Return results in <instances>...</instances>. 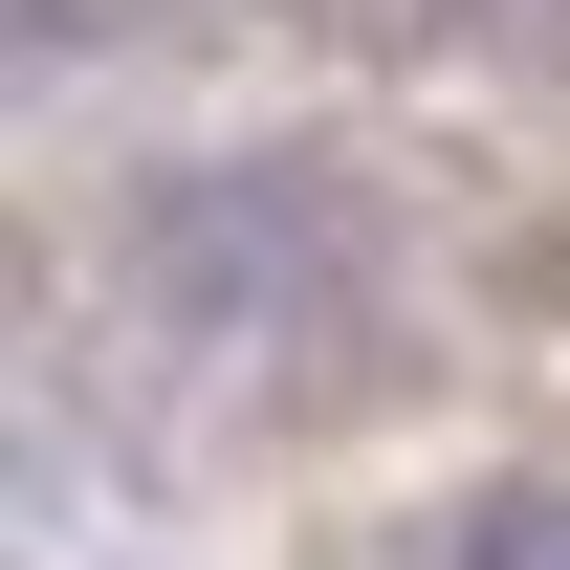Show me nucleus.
Returning a JSON list of instances; mask_svg holds the SVG:
<instances>
[{"instance_id": "nucleus-1", "label": "nucleus", "mask_w": 570, "mask_h": 570, "mask_svg": "<svg viewBox=\"0 0 570 570\" xmlns=\"http://www.w3.org/2000/svg\"><path fill=\"white\" fill-rule=\"evenodd\" d=\"M461 570H570V483H504V504H461Z\"/></svg>"}]
</instances>
